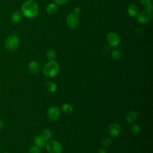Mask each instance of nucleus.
I'll use <instances>...</instances> for the list:
<instances>
[{"label": "nucleus", "mask_w": 153, "mask_h": 153, "mask_svg": "<svg viewBox=\"0 0 153 153\" xmlns=\"http://www.w3.org/2000/svg\"><path fill=\"white\" fill-rule=\"evenodd\" d=\"M68 0H54L57 5H63L68 2Z\"/></svg>", "instance_id": "obj_25"}, {"label": "nucleus", "mask_w": 153, "mask_h": 153, "mask_svg": "<svg viewBox=\"0 0 153 153\" xmlns=\"http://www.w3.org/2000/svg\"><path fill=\"white\" fill-rule=\"evenodd\" d=\"M66 24L71 29H75L79 25V18L78 15L74 13L69 14L66 17Z\"/></svg>", "instance_id": "obj_7"}, {"label": "nucleus", "mask_w": 153, "mask_h": 153, "mask_svg": "<svg viewBox=\"0 0 153 153\" xmlns=\"http://www.w3.org/2000/svg\"><path fill=\"white\" fill-rule=\"evenodd\" d=\"M60 115V109L58 106H51L47 111L48 118L53 121L57 120Z\"/></svg>", "instance_id": "obj_8"}, {"label": "nucleus", "mask_w": 153, "mask_h": 153, "mask_svg": "<svg viewBox=\"0 0 153 153\" xmlns=\"http://www.w3.org/2000/svg\"><path fill=\"white\" fill-rule=\"evenodd\" d=\"M97 153H106V151H105V149L101 148H99V149H98Z\"/></svg>", "instance_id": "obj_27"}, {"label": "nucleus", "mask_w": 153, "mask_h": 153, "mask_svg": "<svg viewBox=\"0 0 153 153\" xmlns=\"http://www.w3.org/2000/svg\"><path fill=\"white\" fill-rule=\"evenodd\" d=\"M152 18V13L151 11L145 10L139 13L137 17V21L140 23H147L151 20Z\"/></svg>", "instance_id": "obj_5"}, {"label": "nucleus", "mask_w": 153, "mask_h": 153, "mask_svg": "<svg viewBox=\"0 0 153 153\" xmlns=\"http://www.w3.org/2000/svg\"><path fill=\"white\" fill-rule=\"evenodd\" d=\"M22 20V14L18 11L13 13L11 16V20L14 23H17Z\"/></svg>", "instance_id": "obj_14"}, {"label": "nucleus", "mask_w": 153, "mask_h": 153, "mask_svg": "<svg viewBox=\"0 0 153 153\" xmlns=\"http://www.w3.org/2000/svg\"><path fill=\"white\" fill-rule=\"evenodd\" d=\"M56 57V53L53 50H50L47 53V57L50 60H53Z\"/></svg>", "instance_id": "obj_20"}, {"label": "nucleus", "mask_w": 153, "mask_h": 153, "mask_svg": "<svg viewBox=\"0 0 153 153\" xmlns=\"http://www.w3.org/2000/svg\"><path fill=\"white\" fill-rule=\"evenodd\" d=\"M58 10V7L57 4L51 3L48 4L46 7V11L48 14L53 15Z\"/></svg>", "instance_id": "obj_13"}, {"label": "nucleus", "mask_w": 153, "mask_h": 153, "mask_svg": "<svg viewBox=\"0 0 153 153\" xmlns=\"http://www.w3.org/2000/svg\"><path fill=\"white\" fill-rule=\"evenodd\" d=\"M81 12V10L79 7H75L74 10V13L76 15H78Z\"/></svg>", "instance_id": "obj_26"}, {"label": "nucleus", "mask_w": 153, "mask_h": 153, "mask_svg": "<svg viewBox=\"0 0 153 153\" xmlns=\"http://www.w3.org/2000/svg\"><path fill=\"white\" fill-rule=\"evenodd\" d=\"M62 111L65 114H71L73 111V106L69 103H65L62 106Z\"/></svg>", "instance_id": "obj_18"}, {"label": "nucleus", "mask_w": 153, "mask_h": 153, "mask_svg": "<svg viewBox=\"0 0 153 153\" xmlns=\"http://www.w3.org/2000/svg\"><path fill=\"white\" fill-rule=\"evenodd\" d=\"M47 151L49 153H62V146L61 144L54 140H50L46 145Z\"/></svg>", "instance_id": "obj_4"}, {"label": "nucleus", "mask_w": 153, "mask_h": 153, "mask_svg": "<svg viewBox=\"0 0 153 153\" xmlns=\"http://www.w3.org/2000/svg\"><path fill=\"white\" fill-rule=\"evenodd\" d=\"M5 47L10 51H14L17 49L19 45V39L14 35L8 36L5 40Z\"/></svg>", "instance_id": "obj_3"}, {"label": "nucleus", "mask_w": 153, "mask_h": 153, "mask_svg": "<svg viewBox=\"0 0 153 153\" xmlns=\"http://www.w3.org/2000/svg\"><path fill=\"white\" fill-rule=\"evenodd\" d=\"M136 118H137V113H136V112L134 111H131L127 115V116L126 117V120H127L128 123H133L136 120Z\"/></svg>", "instance_id": "obj_15"}, {"label": "nucleus", "mask_w": 153, "mask_h": 153, "mask_svg": "<svg viewBox=\"0 0 153 153\" xmlns=\"http://www.w3.org/2000/svg\"><path fill=\"white\" fill-rule=\"evenodd\" d=\"M139 12V7L134 4H131L128 7L127 13L129 16L131 17L136 16Z\"/></svg>", "instance_id": "obj_12"}, {"label": "nucleus", "mask_w": 153, "mask_h": 153, "mask_svg": "<svg viewBox=\"0 0 153 153\" xmlns=\"http://www.w3.org/2000/svg\"><path fill=\"white\" fill-rule=\"evenodd\" d=\"M121 127L120 126L116 123L111 124L108 128V133L110 136L114 137H117L120 133Z\"/></svg>", "instance_id": "obj_9"}, {"label": "nucleus", "mask_w": 153, "mask_h": 153, "mask_svg": "<svg viewBox=\"0 0 153 153\" xmlns=\"http://www.w3.org/2000/svg\"><path fill=\"white\" fill-rule=\"evenodd\" d=\"M111 56L112 57L116 60H120L123 57V54L121 51L118 49H115L111 53Z\"/></svg>", "instance_id": "obj_16"}, {"label": "nucleus", "mask_w": 153, "mask_h": 153, "mask_svg": "<svg viewBox=\"0 0 153 153\" xmlns=\"http://www.w3.org/2000/svg\"><path fill=\"white\" fill-rule=\"evenodd\" d=\"M131 130L134 134H138L140 131V128L138 125L134 124L133 126L131 128Z\"/></svg>", "instance_id": "obj_23"}, {"label": "nucleus", "mask_w": 153, "mask_h": 153, "mask_svg": "<svg viewBox=\"0 0 153 153\" xmlns=\"http://www.w3.org/2000/svg\"><path fill=\"white\" fill-rule=\"evenodd\" d=\"M2 127H3V124H2V122L0 120V130L2 128Z\"/></svg>", "instance_id": "obj_29"}, {"label": "nucleus", "mask_w": 153, "mask_h": 153, "mask_svg": "<svg viewBox=\"0 0 153 153\" xmlns=\"http://www.w3.org/2000/svg\"><path fill=\"white\" fill-rule=\"evenodd\" d=\"M45 87H46V88L47 89V90L51 93H53V92L56 91V90L57 89L56 85L54 82H51V81L47 82L45 83Z\"/></svg>", "instance_id": "obj_17"}, {"label": "nucleus", "mask_w": 153, "mask_h": 153, "mask_svg": "<svg viewBox=\"0 0 153 153\" xmlns=\"http://www.w3.org/2000/svg\"><path fill=\"white\" fill-rule=\"evenodd\" d=\"M102 143L104 146H108L112 143V139L109 137H104L102 139Z\"/></svg>", "instance_id": "obj_21"}, {"label": "nucleus", "mask_w": 153, "mask_h": 153, "mask_svg": "<svg viewBox=\"0 0 153 153\" xmlns=\"http://www.w3.org/2000/svg\"><path fill=\"white\" fill-rule=\"evenodd\" d=\"M48 140H47L44 137H43L41 134L39 135H37L35 137L34 139V141H35V143L36 144V145H37L38 146H39V148H43L45 147L48 142L47 141Z\"/></svg>", "instance_id": "obj_11"}, {"label": "nucleus", "mask_w": 153, "mask_h": 153, "mask_svg": "<svg viewBox=\"0 0 153 153\" xmlns=\"http://www.w3.org/2000/svg\"><path fill=\"white\" fill-rule=\"evenodd\" d=\"M140 3L145 7L151 4V0H139Z\"/></svg>", "instance_id": "obj_24"}, {"label": "nucleus", "mask_w": 153, "mask_h": 153, "mask_svg": "<svg viewBox=\"0 0 153 153\" xmlns=\"http://www.w3.org/2000/svg\"><path fill=\"white\" fill-rule=\"evenodd\" d=\"M43 137H44L47 140H49L50 139H51L52 134L51 131L49 129L45 128L44 130H43L42 131V133L41 134Z\"/></svg>", "instance_id": "obj_19"}, {"label": "nucleus", "mask_w": 153, "mask_h": 153, "mask_svg": "<svg viewBox=\"0 0 153 153\" xmlns=\"http://www.w3.org/2000/svg\"><path fill=\"white\" fill-rule=\"evenodd\" d=\"M146 10L152 11V5H151V4H150L149 5H148V6L146 7Z\"/></svg>", "instance_id": "obj_28"}, {"label": "nucleus", "mask_w": 153, "mask_h": 153, "mask_svg": "<svg viewBox=\"0 0 153 153\" xmlns=\"http://www.w3.org/2000/svg\"><path fill=\"white\" fill-rule=\"evenodd\" d=\"M28 69L29 72L31 74H37L41 69L40 63L36 60L31 61L28 65Z\"/></svg>", "instance_id": "obj_10"}, {"label": "nucleus", "mask_w": 153, "mask_h": 153, "mask_svg": "<svg viewBox=\"0 0 153 153\" xmlns=\"http://www.w3.org/2000/svg\"><path fill=\"white\" fill-rule=\"evenodd\" d=\"M21 9L23 14L27 18L35 17L37 16L39 11L38 4L33 0L25 1L23 4Z\"/></svg>", "instance_id": "obj_1"}, {"label": "nucleus", "mask_w": 153, "mask_h": 153, "mask_svg": "<svg viewBox=\"0 0 153 153\" xmlns=\"http://www.w3.org/2000/svg\"><path fill=\"white\" fill-rule=\"evenodd\" d=\"M60 71L59 63L54 60H50L47 63L42 69L43 74L48 77L51 78L56 76Z\"/></svg>", "instance_id": "obj_2"}, {"label": "nucleus", "mask_w": 153, "mask_h": 153, "mask_svg": "<svg viewBox=\"0 0 153 153\" xmlns=\"http://www.w3.org/2000/svg\"><path fill=\"white\" fill-rule=\"evenodd\" d=\"M4 153H9V152H4Z\"/></svg>", "instance_id": "obj_30"}, {"label": "nucleus", "mask_w": 153, "mask_h": 153, "mask_svg": "<svg viewBox=\"0 0 153 153\" xmlns=\"http://www.w3.org/2000/svg\"><path fill=\"white\" fill-rule=\"evenodd\" d=\"M107 41L111 47H116L120 44L119 35L114 32H111L107 35Z\"/></svg>", "instance_id": "obj_6"}, {"label": "nucleus", "mask_w": 153, "mask_h": 153, "mask_svg": "<svg viewBox=\"0 0 153 153\" xmlns=\"http://www.w3.org/2000/svg\"><path fill=\"white\" fill-rule=\"evenodd\" d=\"M40 152V148L37 145L32 146L29 149V153H39Z\"/></svg>", "instance_id": "obj_22"}]
</instances>
